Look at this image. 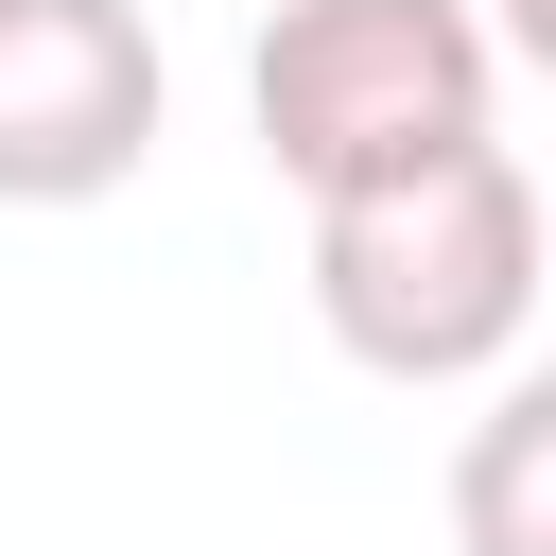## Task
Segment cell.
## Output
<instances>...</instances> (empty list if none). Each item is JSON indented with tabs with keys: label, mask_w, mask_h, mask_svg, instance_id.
Masks as SVG:
<instances>
[{
	"label": "cell",
	"mask_w": 556,
	"mask_h": 556,
	"mask_svg": "<svg viewBox=\"0 0 556 556\" xmlns=\"http://www.w3.org/2000/svg\"><path fill=\"white\" fill-rule=\"evenodd\" d=\"M313 330L365 382H486L539 330V174L521 139H469L434 174L313 208Z\"/></svg>",
	"instance_id": "6da1fadb"
},
{
	"label": "cell",
	"mask_w": 556,
	"mask_h": 556,
	"mask_svg": "<svg viewBox=\"0 0 556 556\" xmlns=\"http://www.w3.org/2000/svg\"><path fill=\"white\" fill-rule=\"evenodd\" d=\"M243 122H261V156H278L313 208L504 139L486 0H278L261 52H243Z\"/></svg>",
	"instance_id": "7a4b0ae2"
},
{
	"label": "cell",
	"mask_w": 556,
	"mask_h": 556,
	"mask_svg": "<svg viewBox=\"0 0 556 556\" xmlns=\"http://www.w3.org/2000/svg\"><path fill=\"white\" fill-rule=\"evenodd\" d=\"M486 52H556V0H504V17H486Z\"/></svg>",
	"instance_id": "5b68a950"
},
{
	"label": "cell",
	"mask_w": 556,
	"mask_h": 556,
	"mask_svg": "<svg viewBox=\"0 0 556 556\" xmlns=\"http://www.w3.org/2000/svg\"><path fill=\"white\" fill-rule=\"evenodd\" d=\"M452 521H469V556H556V382H504L469 417Z\"/></svg>",
	"instance_id": "277c9868"
},
{
	"label": "cell",
	"mask_w": 556,
	"mask_h": 556,
	"mask_svg": "<svg viewBox=\"0 0 556 556\" xmlns=\"http://www.w3.org/2000/svg\"><path fill=\"white\" fill-rule=\"evenodd\" d=\"M174 122L139 0H0V208H104Z\"/></svg>",
	"instance_id": "3957f363"
}]
</instances>
